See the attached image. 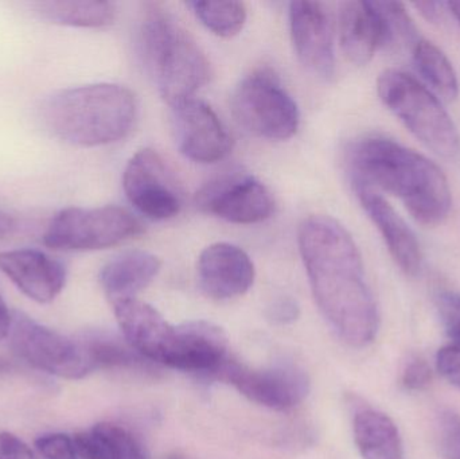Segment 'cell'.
<instances>
[{
    "label": "cell",
    "instance_id": "6da1fadb",
    "mask_svg": "<svg viewBox=\"0 0 460 459\" xmlns=\"http://www.w3.org/2000/svg\"><path fill=\"white\" fill-rule=\"evenodd\" d=\"M314 298L338 336L354 348L377 336V304L365 278L358 247L345 226L329 216H311L297 234Z\"/></svg>",
    "mask_w": 460,
    "mask_h": 459
},
{
    "label": "cell",
    "instance_id": "7a4b0ae2",
    "mask_svg": "<svg viewBox=\"0 0 460 459\" xmlns=\"http://www.w3.org/2000/svg\"><path fill=\"white\" fill-rule=\"evenodd\" d=\"M348 163L353 183L396 197L421 225H438L450 213L453 199L445 172L396 140L380 135L362 137L349 148Z\"/></svg>",
    "mask_w": 460,
    "mask_h": 459
},
{
    "label": "cell",
    "instance_id": "3957f363",
    "mask_svg": "<svg viewBox=\"0 0 460 459\" xmlns=\"http://www.w3.org/2000/svg\"><path fill=\"white\" fill-rule=\"evenodd\" d=\"M135 94L118 84L62 89L43 102V126L61 142L99 147L124 139L137 120Z\"/></svg>",
    "mask_w": 460,
    "mask_h": 459
},
{
    "label": "cell",
    "instance_id": "277c9868",
    "mask_svg": "<svg viewBox=\"0 0 460 459\" xmlns=\"http://www.w3.org/2000/svg\"><path fill=\"white\" fill-rule=\"evenodd\" d=\"M146 67L170 105H177L207 85L210 64L196 40L170 13L148 8L140 26Z\"/></svg>",
    "mask_w": 460,
    "mask_h": 459
},
{
    "label": "cell",
    "instance_id": "5b68a950",
    "mask_svg": "<svg viewBox=\"0 0 460 459\" xmlns=\"http://www.w3.org/2000/svg\"><path fill=\"white\" fill-rule=\"evenodd\" d=\"M377 92L386 108L438 156L460 158V135L442 102L415 77L397 69L381 73Z\"/></svg>",
    "mask_w": 460,
    "mask_h": 459
},
{
    "label": "cell",
    "instance_id": "8992f818",
    "mask_svg": "<svg viewBox=\"0 0 460 459\" xmlns=\"http://www.w3.org/2000/svg\"><path fill=\"white\" fill-rule=\"evenodd\" d=\"M142 232L140 221L123 207H67L51 218L43 243L56 251H97Z\"/></svg>",
    "mask_w": 460,
    "mask_h": 459
},
{
    "label": "cell",
    "instance_id": "52a82bcc",
    "mask_svg": "<svg viewBox=\"0 0 460 459\" xmlns=\"http://www.w3.org/2000/svg\"><path fill=\"white\" fill-rule=\"evenodd\" d=\"M232 110L241 126L265 139H289L299 128L296 102L267 70H257L238 84Z\"/></svg>",
    "mask_w": 460,
    "mask_h": 459
},
{
    "label": "cell",
    "instance_id": "ba28073f",
    "mask_svg": "<svg viewBox=\"0 0 460 459\" xmlns=\"http://www.w3.org/2000/svg\"><path fill=\"white\" fill-rule=\"evenodd\" d=\"M10 339L22 360L46 374L78 380L96 371L85 341L67 339L22 313L13 315Z\"/></svg>",
    "mask_w": 460,
    "mask_h": 459
},
{
    "label": "cell",
    "instance_id": "9c48e42d",
    "mask_svg": "<svg viewBox=\"0 0 460 459\" xmlns=\"http://www.w3.org/2000/svg\"><path fill=\"white\" fill-rule=\"evenodd\" d=\"M123 188L137 212L151 220H169L182 207V194L174 175L151 148H143L129 159Z\"/></svg>",
    "mask_w": 460,
    "mask_h": 459
},
{
    "label": "cell",
    "instance_id": "30bf717a",
    "mask_svg": "<svg viewBox=\"0 0 460 459\" xmlns=\"http://www.w3.org/2000/svg\"><path fill=\"white\" fill-rule=\"evenodd\" d=\"M212 375L216 379L233 385L253 403L276 411H284L302 403L310 390L305 372L295 366L256 371L226 358Z\"/></svg>",
    "mask_w": 460,
    "mask_h": 459
},
{
    "label": "cell",
    "instance_id": "8fae6325",
    "mask_svg": "<svg viewBox=\"0 0 460 459\" xmlns=\"http://www.w3.org/2000/svg\"><path fill=\"white\" fill-rule=\"evenodd\" d=\"M202 212L233 224L267 220L275 209L270 190L252 175L235 172L210 181L196 196Z\"/></svg>",
    "mask_w": 460,
    "mask_h": 459
},
{
    "label": "cell",
    "instance_id": "7c38bea8",
    "mask_svg": "<svg viewBox=\"0 0 460 459\" xmlns=\"http://www.w3.org/2000/svg\"><path fill=\"white\" fill-rule=\"evenodd\" d=\"M172 127L181 153L197 163H216L232 151L228 129L213 108L196 97L172 105Z\"/></svg>",
    "mask_w": 460,
    "mask_h": 459
},
{
    "label": "cell",
    "instance_id": "4fadbf2b",
    "mask_svg": "<svg viewBox=\"0 0 460 459\" xmlns=\"http://www.w3.org/2000/svg\"><path fill=\"white\" fill-rule=\"evenodd\" d=\"M289 30L297 58L318 77L334 75V38L329 11L323 3L292 2Z\"/></svg>",
    "mask_w": 460,
    "mask_h": 459
},
{
    "label": "cell",
    "instance_id": "5bb4252c",
    "mask_svg": "<svg viewBox=\"0 0 460 459\" xmlns=\"http://www.w3.org/2000/svg\"><path fill=\"white\" fill-rule=\"evenodd\" d=\"M228 341L223 329L207 321L175 326L164 366L181 371L210 374L226 360Z\"/></svg>",
    "mask_w": 460,
    "mask_h": 459
},
{
    "label": "cell",
    "instance_id": "9a60e30c",
    "mask_svg": "<svg viewBox=\"0 0 460 459\" xmlns=\"http://www.w3.org/2000/svg\"><path fill=\"white\" fill-rule=\"evenodd\" d=\"M353 185L362 207L380 231L394 263L408 277H416L420 272L423 255L412 229L380 191L364 183Z\"/></svg>",
    "mask_w": 460,
    "mask_h": 459
},
{
    "label": "cell",
    "instance_id": "2e32d148",
    "mask_svg": "<svg viewBox=\"0 0 460 459\" xmlns=\"http://www.w3.org/2000/svg\"><path fill=\"white\" fill-rule=\"evenodd\" d=\"M0 269L32 301L49 304L66 285V267L38 250L0 252Z\"/></svg>",
    "mask_w": 460,
    "mask_h": 459
},
{
    "label": "cell",
    "instance_id": "e0dca14e",
    "mask_svg": "<svg viewBox=\"0 0 460 459\" xmlns=\"http://www.w3.org/2000/svg\"><path fill=\"white\" fill-rule=\"evenodd\" d=\"M199 285L213 299L243 296L253 285L254 266L245 251L229 243H216L199 259Z\"/></svg>",
    "mask_w": 460,
    "mask_h": 459
},
{
    "label": "cell",
    "instance_id": "ac0fdd59",
    "mask_svg": "<svg viewBox=\"0 0 460 459\" xmlns=\"http://www.w3.org/2000/svg\"><path fill=\"white\" fill-rule=\"evenodd\" d=\"M116 320L129 347L147 360L164 366L175 326L150 305L137 298L112 304Z\"/></svg>",
    "mask_w": 460,
    "mask_h": 459
},
{
    "label": "cell",
    "instance_id": "d6986e66",
    "mask_svg": "<svg viewBox=\"0 0 460 459\" xmlns=\"http://www.w3.org/2000/svg\"><path fill=\"white\" fill-rule=\"evenodd\" d=\"M343 53L356 65H367L384 48V26L373 2H345L340 10Z\"/></svg>",
    "mask_w": 460,
    "mask_h": 459
},
{
    "label": "cell",
    "instance_id": "ffe728a7",
    "mask_svg": "<svg viewBox=\"0 0 460 459\" xmlns=\"http://www.w3.org/2000/svg\"><path fill=\"white\" fill-rule=\"evenodd\" d=\"M162 261L154 253L131 251L111 260L100 274V283L111 304L135 298L161 271Z\"/></svg>",
    "mask_w": 460,
    "mask_h": 459
},
{
    "label": "cell",
    "instance_id": "44dd1931",
    "mask_svg": "<svg viewBox=\"0 0 460 459\" xmlns=\"http://www.w3.org/2000/svg\"><path fill=\"white\" fill-rule=\"evenodd\" d=\"M354 439L364 459H402L399 428L377 410H359L354 417Z\"/></svg>",
    "mask_w": 460,
    "mask_h": 459
},
{
    "label": "cell",
    "instance_id": "7402d4cb",
    "mask_svg": "<svg viewBox=\"0 0 460 459\" xmlns=\"http://www.w3.org/2000/svg\"><path fill=\"white\" fill-rule=\"evenodd\" d=\"M77 455L84 459H146L137 439L118 425L99 423L75 437Z\"/></svg>",
    "mask_w": 460,
    "mask_h": 459
},
{
    "label": "cell",
    "instance_id": "603a6c76",
    "mask_svg": "<svg viewBox=\"0 0 460 459\" xmlns=\"http://www.w3.org/2000/svg\"><path fill=\"white\" fill-rule=\"evenodd\" d=\"M38 15L51 23L70 27H105L115 19V5L96 0H49L34 4Z\"/></svg>",
    "mask_w": 460,
    "mask_h": 459
},
{
    "label": "cell",
    "instance_id": "cb8c5ba5",
    "mask_svg": "<svg viewBox=\"0 0 460 459\" xmlns=\"http://www.w3.org/2000/svg\"><path fill=\"white\" fill-rule=\"evenodd\" d=\"M412 58L419 75L438 96L445 102H454L458 97L456 69L447 56L435 43L420 38L412 49Z\"/></svg>",
    "mask_w": 460,
    "mask_h": 459
},
{
    "label": "cell",
    "instance_id": "d4e9b609",
    "mask_svg": "<svg viewBox=\"0 0 460 459\" xmlns=\"http://www.w3.org/2000/svg\"><path fill=\"white\" fill-rule=\"evenodd\" d=\"M94 368L134 369L153 371L150 360L143 357L134 348L112 337H92L85 340Z\"/></svg>",
    "mask_w": 460,
    "mask_h": 459
},
{
    "label": "cell",
    "instance_id": "484cf974",
    "mask_svg": "<svg viewBox=\"0 0 460 459\" xmlns=\"http://www.w3.org/2000/svg\"><path fill=\"white\" fill-rule=\"evenodd\" d=\"M189 7L218 37H234L245 24L246 7L241 2H191Z\"/></svg>",
    "mask_w": 460,
    "mask_h": 459
},
{
    "label": "cell",
    "instance_id": "4316f807",
    "mask_svg": "<svg viewBox=\"0 0 460 459\" xmlns=\"http://www.w3.org/2000/svg\"><path fill=\"white\" fill-rule=\"evenodd\" d=\"M380 13L384 26V48H415L419 37L418 29L407 8L400 2H373Z\"/></svg>",
    "mask_w": 460,
    "mask_h": 459
},
{
    "label": "cell",
    "instance_id": "83f0119b",
    "mask_svg": "<svg viewBox=\"0 0 460 459\" xmlns=\"http://www.w3.org/2000/svg\"><path fill=\"white\" fill-rule=\"evenodd\" d=\"M440 453L445 459H460V417L453 411L442 412L438 423Z\"/></svg>",
    "mask_w": 460,
    "mask_h": 459
},
{
    "label": "cell",
    "instance_id": "f1b7e54d",
    "mask_svg": "<svg viewBox=\"0 0 460 459\" xmlns=\"http://www.w3.org/2000/svg\"><path fill=\"white\" fill-rule=\"evenodd\" d=\"M35 447L45 459H75V439L65 434H46L35 441Z\"/></svg>",
    "mask_w": 460,
    "mask_h": 459
},
{
    "label": "cell",
    "instance_id": "f546056e",
    "mask_svg": "<svg viewBox=\"0 0 460 459\" xmlns=\"http://www.w3.org/2000/svg\"><path fill=\"white\" fill-rule=\"evenodd\" d=\"M438 309L445 325L446 333L460 347V296L456 293H442L438 296Z\"/></svg>",
    "mask_w": 460,
    "mask_h": 459
},
{
    "label": "cell",
    "instance_id": "4dcf8cb0",
    "mask_svg": "<svg viewBox=\"0 0 460 459\" xmlns=\"http://www.w3.org/2000/svg\"><path fill=\"white\" fill-rule=\"evenodd\" d=\"M437 368L450 384L460 388V347L448 345L439 349Z\"/></svg>",
    "mask_w": 460,
    "mask_h": 459
},
{
    "label": "cell",
    "instance_id": "1f68e13d",
    "mask_svg": "<svg viewBox=\"0 0 460 459\" xmlns=\"http://www.w3.org/2000/svg\"><path fill=\"white\" fill-rule=\"evenodd\" d=\"M432 382V371L427 361L413 358L402 372V383L407 390L421 391Z\"/></svg>",
    "mask_w": 460,
    "mask_h": 459
},
{
    "label": "cell",
    "instance_id": "d6a6232c",
    "mask_svg": "<svg viewBox=\"0 0 460 459\" xmlns=\"http://www.w3.org/2000/svg\"><path fill=\"white\" fill-rule=\"evenodd\" d=\"M0 459H37L34 453L18 437L0 433Z\"/></svg>",
    "mask_w": 460,
    "mask_h": 459
},
{
    "label": "cell",
    "instance_id": "836d02e7",
    "mask_svg": "<svg viewBox=\"0 0 460 459\" xmlns=\"http://www.w3.org/2000/svg\"><path fill=\"white\" fill-rule=\"evenodd\" d=\"M299 306L291 298H280L268 309V317L275 323H291L299 317Z\"/></svg>",
    "mask_w": 460,
    "mask_h": 459
},
{
    "label": "cell",
    "instance_id": "e575fe53",
    "mask_svg": "<svg viewBox=\"0 0 460 459\" xmlns=\"http://www.w3.org/2000/svg\"><path fill=\"white\" fill-rule=\"evenodd\" d=\"M413 7L427 19V21L432 22V23H438L442 21L443 15H445L446 3L440 2H415Z\"/></svg>",
    "mask_w": 460,
    "mask_h": 459
},
{
    "label": "cell",
    "instance_id": "d590c367",
    "mask_svg": "<svg viewBox=\"0 0 460 459\" xmlns=\"http://www.w3.org/2000/svg\"><path fill=\"white\" fill-rule=\"evenodd\" d=\"M18 231V220L8 213L0 212V239L13 236Z\"/></svg>",
    "mask_w": 460,
    "mask_h": 459
},
{
    "label": "cell",
    "instance_id": "8d00e7d4",
    "mask_svg": "<svg viewBox=\"0 0 460 459\" xmlns=\"http://www.w3.org/2000/svg\"><path fill=\"white\" fill-rule=\"evenodd\" d=\"M11 320H13V315L8 312L7 306H5L4 301L0 296V340L10 334Z\"/></svg>",
    "mask_w": 460,
    "mask_h": 459
},
{
    "label": "cell",
    "instance_id": "74e56055",
    "mask_svg": "<svg viewBox=\"0 0 460 459\" xmlns=\"http://www.w3.org/2000/svg\"><path fill=\"white\" fill-rule=\"evenodd\" d=\"M446 7L448 8V11H451V13L456 16V21L460 23V2H447Z\"/></svg>",
    "mask_w": 460,
    "mask_h": 459
},
{
    "label": "cell",
    "instance_id": "f35d334b",
    "mask_svg": "<svg viewBox=\"0 0 460 459\" xmlns=\"http://www.w3.org/2000/svg\"><path fill=\"white\" fill-rule=\"evenodd\" d=\"M170 459H185V458L180 457V455H174V457H172Z\"/></svg>",
    "mask_w": 460,
    "mask_h": 459
}]
</instances>
